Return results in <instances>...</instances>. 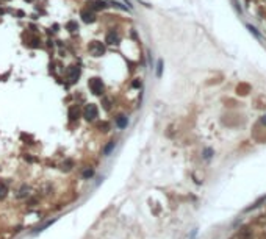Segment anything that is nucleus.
<instances>
[{
	"label": "nucleus",
	"instance_id": "f257e3e1",
	"mask_svg": "<svg viewBox=\"0 0 266 239\" xmlns=\"http://www.w3.org/2000/svg\"><path fill=\"white\" fill-rule=\"evenodd\" d=\"M97 116H99V110H97V106H96L94 103H89V105L85 106L83 117L86 119V121H94V119H97Z\"/></svg>",
	"mask_w": 266,
	"mask_h": 239
},
{
	"label": "nucleus",
	"instance_id": "f03ea898",
	"mask_svg": "<svg viewBox=\"0 0 266 239\" xmlns=\"http://www.w3.org/2000/svg\"><path fill=\"white\" fill-rule=\"evenodd\" d=\"M88 86H89L92 94H96V95H100L103 92V81L100 78H91L88 81Z\"/></svg>",
	"mask_w": 266,
	"mask_h": 239
},
{
	"label": "nucleus",
	"instance_id": "7ed1b4c3",
	"mask_svg": "<svg viewBox=\"0 0 266 239\" xmlns=\"http://www.w3.org/2000/svg\"><path fill=\"white\" fill-rule=\"evenodd\" d=\"M88 50H89V53L92 56H102L103 53H105V47H103V44L99 42V41H92L89 44V47H88Z\"/></svg>",
	"mask_w": 266,
	"mask_h": 239
},
{
	"label": "nucleus",
	"instance_id": "20e7f679",
	"mask_svg": "<svg viewBox=\"0 0 266 239\" xmlns=\"http://www.w3.org/2000/svg\"><path fill=\"white\" fill-rule=\"evenodd\" d=\"M80 67L78 66H71L67 69V72H66V75H67V78H69V81H72V83H75L77 80L80 78Z\"/></svg>",
	"mask_w": 266,
	"mask_h": 239
},
{
	"label": "nucleus",
	"instance_id": "39448f33",
	"mask_svg": "<svg viewBox=\"0 0 266 239\" xmlns=\"http://www.w3.org/2000/svg\"><path fill=\"white\" fill-rule=\"evenodd\" d=\"M80 16H82L83 22H86V24H92V22L96 21V14L92 13V10H89V8H83L80 11Z\"/></svg>",
	"mask_w": 266,
	"mask_h": 239
},
{
	"label": "nucleus",
	"instance_id": "423d86ee",
	"mask_svg": "<svg viewBox=\"0 0 266 239\" xmlns=\"http://www.w3.org/2000/svg\"><path fill=\"white\" fill-rule=\"evenodd\" d=\"M105 42H107V44H110V45H116V44H119V34H118V32L111 30V32L107 33Z\"/></svg>",
	"mask_w": 266,
	"mask_h": 239
},
{
	"label": "nucleus",
	"instance_id": "0eeeda50",
	"mask_svg": "<svg viewBox=\"0 0 266 239\" xmlns=\"http://www.w3.org/2000/svg\"><path fill=\"white\" fill-rule=\"evenodd\" d=\"M78 116H80L78 108H77L75 105H72L71 108H69V119H71V121H77V119H78Z\"/></svg>",
	"mask_w": 266,
	"mask_h": 239
},
{
	"label": "nucleus",
	"instance_id": "6e6552de",
	"mask_svg": "<svg viewBox=\"0 0 266 239\" xmlns=\"http://www.w3.org/2000/svg\"><path fill=\"white\" fill-rule=\"evenodd\" d=\"M116 125L119 128H125L127 125H129V119H127V116H118L116 117Z\"/></svg>",
	"mask_w": 266,
	"mask_h": 239
},
{
	"label": "nucleus",
	"instance_id": "1a4fd4ad",
	"mask_svg": "<svg viewBox=\"0 0 266 239\" xmlns=\"http://www.w3.org/2000/svg\"><path fill=\"white\" fill-rule=\"evenodd\" d=\"M114 147H116V142H114V141H110L108 144H107L105 147H103V155H105V156H108L110 153L114 150Z\"/></svg>",
	"mask_w": 266,
	"mask_h": 239
},
{
	"label": "nucleus",
	"instance_id": "9d476101",
	"mask_svg": "<svg viewBox=\"0 0 266 239\" xmlns=\"http://www.w3.org/2000/svg\"><path fill=\"white\" fill-rule=\"evenodd\" d=\"M66 28L71 33H75V32H78V24H77L75 21H69L67 24H66Z\"/></svg>",
	"mask_w": 266,
	"mask_h": 239
},
{
	"label": "nucleus",
	"instance_id": "9b49d317",
	"mask_svg": "<svg viewBox=\"0 0 266 239\" xmlns=\"http://www.w3.org/2000/svg\"><path fill=\"white\" fill-rule=\"evenodd\" d=\"M92 8H94V10H105L107 8V2H103V0H96L94 5H92Z\"/></svg>",
	"mask_w": 266,
	"mask_h": 239
},
{
	"label": "nucleus",
	"instance_id": "f8f14e48",
	"mask_svg": "<svg viewBox=\"0 0 266 239\" xmlns=\"http://www.w3.org/2000/svg\"><path fill=\"white\" fill-rule=\"evenodd\" d=\"M28 186H22L21 188V191H19V194H17V199H24V197H27L28 195Z\"/></svg>",
	"mask_w": 266,
	"mask_h": 239
},
{
	"label": "nucleus",
	"instance_id": "ddd939ff",
	"mask_svg": "<svg viewBox=\"0 0 266 239\" xmlns=\"http://www.w3.org/2000/svg\"><path fill=\"white\" fill-rule=\"evenodd\" d=\"M6 192H8V189H6V184L0 181V199H3L6 195Z\"/></svg>",
	"mask_w": 266,
	"mask_h": 239
},
{
	"label": "nucleus",
	"instance_id": "4468645a",
	"mask_svg": "<svg viewBox=\"0 0 266 239\" xmlns=\"http://www.w3.org/2000/svg\"><path fill=\"white\" fill-rule=\"evenodd\" d=\"M92 175H94V169H86V171L83 172V178L85 180H89Z\"/></svg>",
	"mask_w": 266,
	"mask_h": 239
},
{
	"label": "nucleus",
	"instance_id": "2eb2a0df",
	"mask_svg": "<svg viewBox=\"0 0 266 239\" xmlns=\"http://www.w3.org/2000/svg\"><path fill=\"white\" fill-rule=\"evenodd\" d=\"M161 72H163V61H158L157 64V77H161Z\"/></svg>",
	"mask_w": 266,
	"mask_h": 239
},
{
	"label": "nucleus",
	"instance_id": "dca6fc26",
	"mask_svg": "<svg viewBox=\"0 0 266 239\" xmlns=\"http://www.w3.org/2000/svg\"><path fill=\"white\" fill-rule=\"evenodd\" d=\"M72 160H67L66 161V164H63V171H71V167H72Z\"/></svg>",
	"mask_w": 266,
	"mask_h": 239
},
{
	"label": "nucleus",
	"instance_id": "f3484780",
	"mask_svg": "<svg viewBox=\"0 0 266 239\" xmlns=\"http://www.w3.org/2000/svg\"><path fill=\"white\" fill-rule=\"evenodd\" d=\"M133 88H141V80H135V81L132 83Z\"/></svg>",
	"mask_w": 266,
	"mask_h": 239
},
{
	"label": "nucleus",
	"instance_id": "a211bd4d",
	"mask_svg": "<svg viewBox=\"0 0 266 239\" xmlns=\"http://www.w3.org/2000/svg\"><path fill=\"white\" fill-rule=\"evenodd\" d=\"M111 5L118 6V8H121V10H127V8H125V6H122V5H121V3H119V2H111Z\"/></svg>",
	"mask_w": 266,
	"mask_h": 239
},
{
	"label": "nucleus",
	"instance_id": "6ab92c4d",
	"mask_svg": "<svg viewBox=\"0 0 266 239\" xmlns=\"http://www.w3.org/2000/svg\"><path fill=\"white\" fill-rule=\"evenodd\" d=\"M211 153H213L211 150H205V155H203V156H205V158H210V156H211Z\"/></svg>",
	"mask_w": 266,
	"mask_h": 239
},
{
	"label": "nucleus",
	"instance_id": "aec40b11",
	"mask_svg": "<svg viewBox=\"0 0 266 239\" xmlns=\"http://www.w3.org/2000/svg\"><path fill=\"white\" fill-rule=\"evenodd\" d=\"M261 122H263V124H266V116H265L263 119H261Z\"/></svg>",
	"mask_w": 266,
	"mask_h": 239
},
{
	"label": "nucleus",
	"instance_id": "412c9836",
	"mask_svg": "<svg viewBox=\"0 0 266 239\" xmlns=\"http://www.w3.org/2000/svg\"><path fill=\"white\" fill-rule=\"evenodd\" d=\"M5 2H10V0H5Z\"/></svg>",
	"mask_w": 266,
	"mask_h": 239
},
{
	"label": "nucleus",
	"instance_id": "4be33fe9",
	"mask_svg": "<svg viewBox=\"0 0 266 239\" xmlns=\"http://www.w3.org/2000/svg\"><path fill=\"white\" fill-rule=\"evenodd\" d=\"M28 2H32V0H28Z\"/></svg>",
	"mask_w": 266,
	"mask_h": 239
}]
</instances>
